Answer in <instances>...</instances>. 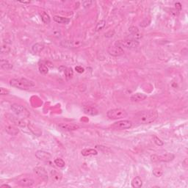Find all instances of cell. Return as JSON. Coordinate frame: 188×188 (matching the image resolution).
<instances>
[{
    "instance_id": "obj_2",
    "label": "cell",
    "mask_w": 188,
    "mask_h": 188,
    "mask_svg": "<svg viewBox=\"0 0 188 188\" xmlns=\"http://www.w3.org/2000/svg\"><path fill=\"white\" fill-rule=\"evenodd\" d=\"M10 85L21 90H28L35 87L34 82L25 78H13L10 80Z\"/></svg>"
},
{
    "instance_id": "obj_37",
    "label": "cell",
    "mask_w": 188,
    "mask_h": 188,
    "mask_svg": "<svg viewBox=\"0 0 188 188\" xmlns=\"http://www.w3.org/2000/svg\"><path fill=\"white\" fill-rule=\"evenodd\" d=\"M6 187H10V185H8V184H2V185H1V188Z\"/></svg>"
},
{
    "instance_id": "obj_36",
    "label": "cell",
    "mask_w": 188,
    "mask_h": 188,
    "mask_svg": "<svg viewBox=\"0 0 188 188\" xmlns=\"http://www.w3.org/2000/svg\"><path fill=\"white\" fill-rule=\"evenodd\" d=\"M0 94H1V95H7L9 94V91L7 90L4 89V88H1V89H0Z\"/></svg>"
},
{
    "instance_id": "obj_20",
    "label": "cell",
    "mask_w": 188,
    "mask_h": 188,
    "mask_svg": "<svg viewBox=\"0 0 188 188\" xmlns=\"http://www.w3.org/2000/svg\"><path fill=\"white\" fill-rule=\"evenodd\" d=\"M0 67L3 70H11L13 69V65L7 60H1L0 61Z\"/></svg>"
},
{
    "instance_id": "obj_4",
    "label": "cell",
    "mask_w": 188,
    "mask_h": 188,
    "mask_svg": "<svg viewBox=\"0 0 188 188\" xmlns=\"http://www.w3.org/2000/svg\"><path fill=\"white\" fill-rule=\"evenodd\" d=\"M115 45L121 47V48H127V49H135L140 45V43L137 40L132 39V38H127V39L121 40L115 42Z\"/></svg>"
},
{
    "instance_id": "obj_5",
    "label": "cell",
    "mask_w": 188,
    "mask_h": 188,
    "mask_svg": "<svg viewBox=\"0 0 188 188\" xmlns=\"http://www.w3.org/2000/svg\"><path fill=\"white\" fill-rule=\"evenodd\" d=\"M175 158V155L172 153H166L162 155L154 154L151 156V160L154 162H169L174 160Z\"/></svg>"
},
{
    "instance_id": "obj_9",
    "label": "cell",
    "mask_w": 188,
    "mask_h": 188,
    "mask_svg": "<svg viewBox=\"0 0 188 188\" xmlns=\"http://www.w3.org/2000/svg\"><path fill=\"white\" fill-rule=\"evenodd\" d=\"M33 171L40 179H41L45 182L48 181V174H47V171H46L44 168H43V167H36V168H34Z\"/></svg>"
},
{
    "instance_id": "obj_24",
    "label": "cell",
    "mask_w": 188,
    "mask_h": 188,
    "mask_svg": "<svg viewBox=\"0 0 188 188\" xmlns=\"http://www.w3.org/2000/svg\"><path fill=\"white\" fill-rule=\"evenodd\" d=\"M97 151L93 149H85L82 151V154L85 157L94 156V155H97Z\"/></svg>"
},
{
    "instance_id": "obj_28",
    "label": "cell",
    "mask_w": 188,
    "mask_h": 188,
    "mask_svg": "<svg viewBox=\"0 0 188 188\" xmlns=\"http://www.w3.org/2000/svg\"><path fill=\"white\" fill-rule=\"evenodd\" d=\"M105 25H106V21L104 20H101L100 21H99V23L96 24V32H99V31L102 30L104 28Z\"/></svg>"
},
{
    "instance_id": "obj_18",
    "label": "cell",
    "mask_w": 188,
    "mask_h": 188,
    "mask_svg": "<svg viewBox=\"0 0 188 188\" xmlns=\"http://www.w3.org/2000/svg\"><path fill=\"white\" fill-rule=\"evenodd\" d=\"M5 131L7 134L13 136L16 135V134H18L19 133V129L16 128V127H14V126H11V125L7 126V127H5Z\"/></svg>"
},
{
    "instance_id": "obj_35",
    "label": "cell",
    "mask_w": 188,
    "mask_h": 188,
    "mask_svg": "<svg viewBox=\"0 0 188 188\" xmlns=\"http://www.w3.org/2000/svg\"><path fill=\"white\" fill-rule=\"evenodd\" d=\"M75 69H76V71H77L78 73H79V74L83 73L84 71H85V69H84L82 67V66H76V67L75 68Z\"/></svg>"
},
{
    "instance_id": "obj_25",
    "label": "cell",
    "mask_w": 188,
    "mask_h": 188,
    "mask_svg": "<svg viewBox=\"0 0 188 188\" xmlns=\"http://www.w3.org/2000/svg\"><path fill=\"white\" fill-rule=\"evenodd\" d=\"M60 71H63V73L65 74V76H66V79L68 80L71 79L72 78L74 75V71H73V69L71 68H66L64 67V70H61Z\"/></svg>"
},
{
    "instance_id": "obj_1",
    "label": "cell",
    "mask_w": 188,
    "mask_h": 188,
    "mask_svg": "<svg viewBox=\"0 0 188 188\" xmlns=\"http://www.w3.org/2000/svg\"><path fill=\"white\" fill-rule=\"evenodd\" d=\"M158 118L156 110H145L137 112L134 116V120L139 124H149L153 123Z\"/></svg>"
},
{
    "instance_id": "obj_34",
    "label": "cell",
    "mask_w": 188,
    "mask_h": 188,
    "mask_svg": "<svg viewBox=\"0 0 188 188\" xmlns=\"http://www.w3.org/2000/svg\"><path fill=\"white\" fill-rule=\"evenodd\" d=\"M93 3V1H85L82 2V4H83L84 7H88L91 5V4Z\"/></svg>"
},
{
    "instance_id": "obj_26",
    "label": "cell",
    "mask_w": 188,
    "mask_h": 188,
    "mask_svg": "<svg viewBox=\"0 0 188 188\" xmlns=\"http://www.w3.org/2000/svg\"><path fill=\"white\" fill-rule=\"evenodd\" d=\"M40 15H41V19H42L43 22H44V24H50V22H51V19H50V16H49L46 12H41V13H40Z\"/></svg>"
},
{
    "instance_id": "obj_31",
    "label": "cell",
    "mask_w": 188,
    "mask_h": 188,
    "mask_svg": "<svg viewBox=\"0 0 188 188\" xmlns=\"http://www.w3.org/2000/svg\"><path fill=\"white\" fill-rule=\"evenodd\" d=\"M153 174L156 177H160L163 174V171H162L161 169H159V168H157L153 170Z\"/></svg>"
},
{
    "instance_id": "obj_32",
    "label": "cell",
    "mask_w": 188,
    "mask_h": 188,
    "mask_svg": "<svg viewBox=\"0 0 188 188\" xmlns=\"http://www.w3.org/2000/svg\"><path fill=\"white\" fill-rule=\"evenodd\" d=\"M153 139H154V141L155 144L157 145V146H162L164 145L163 141H162V140H160V139H159L158 137H157V136L154 135L153 136Z\"/></svg>"
},
{
    "instance_id": "obj_23",
    "label": "cell",
    "mask_w": 188,
    "mask_h": 188,
    "mask_svg": "<svg viewBox=\"0 0 188 188\" xmlns=\"http://www.w3.org/2000/svg\"><path fill=\"white\" fill-rule=\"evenodd\" d=\"M132 186L134 188H140L143 186V181L140 177H136L132 181Z\"/></svg>"
},
{
    "instance_id": "obj_38",
    "label": "cell",
    "mask_w": 188,
    "mask_h": 188,
    "mask_svg": "<svg viewBox=\"0 0 188 188\" xmlns=\"http://www.w3.org/2000/svg\"><path fill=\"white\" fill-rule=\"evenodd\" d=\"M20 3H23V4H29L30 1H19Z\"/></svg>"
},
{
    "instance_id": "obj_16",
    "label": "cell",
    "mask_w": 188,
    "mask_h": 188,
    "mask_svg": "<svg viewBox=\"0 0 188 188\" xmlns=\"http://www.w3.org/2000/svg\"><path fill=\"white\" fill-rule=\"evenodd\" d=\"M147 98V96L142 93H136V94L132 95L130 97V100L133 102H140L144 101Z\"/></svg>"
},
{
    "instance_id": "obj_3",
    "label": "cell",
    "mask_w": 188,
    "mask_h": 188,
    "mask_svg": "<svg viewBox=\"0 0 188 188\" xmlns=\"http://www.w3.org/2000/svg\"><path fill=\"white\" fill-rule=\"evenodd\" d=\"M107 115L109 119L118 120L127 118L128 113L125 109H122V108H116V109H112L108 111L107 112Z\"/></svg>"
},
{
    "instance_id": "obj_29",
    "label": "cell",
    "mask_w": 188,
    "mask_h": 188,
    "mask_svg": "<svg viewBox=\"0 0 188 188\" xmlns=\"http://www.w3.org/2000/svg\"><path fill=\"white\" fill-rule=\"evenodd\" d=\"M28 127H29V129H30V131L32 132L34 134H35V135H37V136H40L41 134V130H35L37 128L35 129H34V128H35V126H34L33 124H28Z\"/></svg>"
},
{
    "instance_id": "obj_12",
    "label": "cell",
    "mask_w": 188,
    "mask_h": 188,
    "mask_svg": "<svg viewBox=\"0 0 188 188\" xmlns=\"http://www.w3.org/2000/svg\"><path fill=\"white\" fill-rule=\"evenodd\" d=\"M129 32L130 33L132 36V39L137 40L138 41L139 39L142 38V35L140 32V30L138 29V28L134 26H132L129 28Z\"/></svg>"
},
{
    "instance_id": "obj_11",
    "label": "cell",
    "mask_w": 188,
    "mask_h": 188,
    "mask_svg": "<svg viewBox=\"0 0 188 188\" xmlns=\"http://www.w3.org/2000/svg\"><path fill=\"white\" fill-rule=\"evenodd\" d=\"M58 127L61 129L69 132L75 131V130H77L79 129V127L78 125H76V124H68V123H61V124H59Z\"/></svg>"
},
{
    "instance_id": "obj_33",
    "label": "cell",
    "mask_w": 188,
    "mask_h": 188,
    "mask_svg": "<svg viewBox=\"0 0 188 188\" xmlns=\"http://www.w3.org/2000/svg\"><path fill=\"white\" fill-rule=\"evenodd\" d=\"M96 149H99V150L102 151V152H104V153H109V152H110V149H109V148L107 147H105V146H96Z\"/></svg>"
},
{
    "instance_id": "obj_19",
    "label": "cell",
    "mask_w": 188,
    "mask_h": 188,
    "mask_svg": "<svg viewBox=\"0 0 188 188\" xmlns=\"http://www.w3.org/2000/svg\"><path fill=\"white\" fill-rule=\"evenodd\" d=\"M50 174H51L52 180L55 182H59L61 181L62 174L59 171H56V170H51V172H50Z\"/></svg>"
},
{
    "instance_id": "obj_7",
    "label": "cell",
    "mask_w": 188,
    "mask_h": 188,
    "mask_svg": "<svg viewBox=\"0 0 188 188\" xmlns=\"http://www.w3.org/2000/svg\"><path fill=\"white\" fill-rule=\"evenodd\" d=\"M132 121H128V120H122V121H117L111 126V127L113 128L114 129L118 130L128 129L132 128Z\"/></svg>"
},
{
    "instance_id": "obj_6",
    "label": "cell",
    "mask_w": 188,
    "mask_h": 188,
    "mask_svg": "<svg viewBox=\"0 0 188 188\" xmlns=\"http://www.w3.org/2000/svg\"><path fill=\"white\" fill-rule=\"evenodd\" d=\"M11 108L12 111L14 112L16 115H17L18 116H20L21 118L24 117V118H26L29 115V112L23 106L20 104H13L10 107Z\"/></svg>"
},
{
    "instance_id": "obj_15",
    "label": "cell",
    "mask_w": 188,
    "mask_h": 188,
    "mask_svg": "<svg viewBox=\"0 0 188 188\" xmlns=\"http://www.w3.org/2000/svg\"><path fill=\"white\" fill-rule=\"evenodd\" d=\"M8 119L11 121L13 124H14L16 126H19L21 127H26V123L23 121L22 119H21L20 118H18V117H15L13 115H8Z\"/></svg>"
},
{
    "instance_id": "obj_8",
    "label": "cell",
    "mask_w": 188,
    "mask_h": 188,
    "mask_svg": "<svg viewBox=\"0 0 188 188\" xmlns=\"http://www.w3.org/2000/svg\"><path fill=\"white\" fill-rule=\"evenodd\" d=\"M107 51L109 54L113 56V57H119L124 54V51L123 48L118 46L114 44L113 46H110L107 49Z\"/></svg>"
},
{
    "instance_id": "obj_14",
    "label": "cell",
    "mask_w": 188,
    "mask_h": 188,
    "mask_svg": "<svg viewBox=\"0 0 188 188\" xmlns=\"http://www.w3.org/2000/svg\"><path fill=\"white\" fill-rule=\"evenodd\" d=\"M81 45V43L79 41H63L60 42V46L64 48H76V47L79 46Z\"/></svg>"
},
{
    "instance_id": "obj_30",
    "label": "cell",
    "mask_w": 188,
    "mask_h": 188,
    "mask_svg": "<svg viewBox=\"0 0 188 188\" xmlns=\"http://www.w3.org/2000/svg\"><path fill=\"white\" fill-rule=\"evenodd\" d=\"M54 162L57 167H59V168H63V167H65V165H66V163H65V162L63 161V159H60V158H57V159H54Z\"/></svg>"
},
{
    "instance_id": "obj_17",
    "label": "cell",
    "mask_w": 188,
    "mask_h": 188,
    "mask_svg": "<svg viewBox=\"0 0 188 188\" xmlns=\"http://www.w3.org/2000/svg\"><path fill=\"white\" fill-rule=\"evenodd\" d=\"M84 112L90 115H96L99 114V110L96 107L91 106H85L83 107Z\"/></svg>"
},
{
    "instance_id": "obj_27",
    "label": "cell",
    "mask_w": 188,
    "mask_h": 188,
    "mask_svg": "<svg viewBox=\"0 0 188 188\" xmlns=\"http://www.w3.org/2000/svg\"><path fill=\"white\" fill-rule=\"evenodd\" d=\"M38 69H39L40 73L42 74H46L49 72V69L46 66V65L44 64V63H41L38 66Z\"/></svg>"
},
{
    "instance_id": "obj_21",
    "label": "cell",
    "mask_w": 188,
    "mask_h": 188,
    "mask_svg": "<svg viewBox=\"0 0 188 188\" xmlns=\"http://www.w3.org/2000/svg\"><path fill=\"white\" fill-rule=\"evenodd\" d=\"M53 19L55 22L58 24H67L70 22V19H68V18H65V17H62V16H55L53 17Z\"/></svg>"
},
{
    "instance_id": "obj_22",
    "label": "cell",
    "mask_w": 188,
    "mask_h": 188,
    "mask_svg": "<svg viewBox=\"0 0 188 188\" xmlns=\"http://www.w3.org/2000/svg\"><path fill=\"white\" fill-rule=\"evenodd\" d=\"M44 45L41 43H37V44H34L32 46V51H33L35 54H39L40 52L44 50Z\"/></svg>"
},
{
    "instance_id": "obj_13",
    "label": "cell",
    "mask_w": 188,
    "mask_h": 188,
    "mask_svg": "<svg viewBox=\"0 0 188 188\" xmlns=\"http://www.w3.org/2000/svg\"><path fill=\"white\" fill-rule=\"evenodd\" d=\"M16 183H17L19 186L28 187H32V186L35 184V181L31 178L25 177V178L21 179L19 180V181H18Z\"/></svg>"
},
{
    "instance_id": "obj_10",
    "label": "cell",
    "mask_w": 188,
    "mask_h": 188,
    "mask_svg": "<svg viewBox=\"0 0 188 188\" xmlns=\"http://www.w3.org/2000/svg\"><path fill=\"white\" fill-rule=\"evenodd\" d=\"M35 157H36L38 159H40V160L45 161V162L51 160V154L41 150L37 151V152H35Z\"/></svg>"
}]
</instances>
